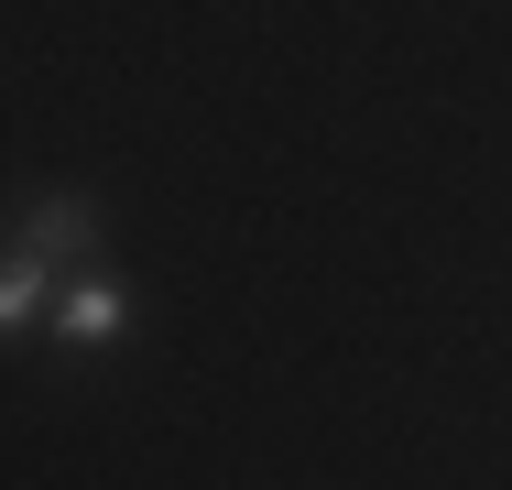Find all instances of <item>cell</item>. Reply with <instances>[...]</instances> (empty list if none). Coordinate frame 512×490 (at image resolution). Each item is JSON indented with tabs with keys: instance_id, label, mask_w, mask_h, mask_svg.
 Segmentation results:
<instances>
[{
	"instance_id": "obj_1",
	"label": "cell",
	"mask_w": 512,
	"mask_h": 490,
	"mask_svg": "<svg viewBox=\"0 0 512 490\" xmlns=\"http://www.w3.org/2000/svg\"><path fill=\"white\" fill-rule=\"evenodd\" d=\"M44 327H55L66 349H109V338L131 327V294L109 284V273H77V284H55V305H44Z\"/></svg>"
},
{
	"instance_id": "obj_2",
	"label": "cell",
	"mask_w": 512,
	"mask_h": 490,
	"mask_svg": "<svg viewBox=\"0 0 512 490\" xmlns=\"http://www.w3.org/2000/svg\"><path fill=\"white\" fill-rule=\"evenodd\" d=\"M22 251L33 262H88L99 251V207L88 196H33L22 207Z\"/></svg>"
},
{
	"instance_id": "obj_3",
	"label": "cell",
	"mask_w": 512,
	"mask_h": 490,
	"mask_svg": "<svg viewBox=\"0 0 512 490\" xmlns=\"http://www.w3.org/2000/svg\"><path fill=\"white\" fill-rule=\"evenodd\" d=\"M44 305H55V262L11 251V262H0V338H11V327H33Z\"/></svg>"
}]
</instances>
